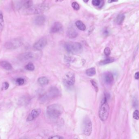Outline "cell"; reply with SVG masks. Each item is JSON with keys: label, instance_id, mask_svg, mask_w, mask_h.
I'll use <instances>...</instances> for the list:
<instances>
[{"label": "cell", "instance_id": "34", "mask_svg": "<svg viewBox=\"0 0 139 139\" xmlns=\"http://www.w3.org/2000/svg\"><path fill=\"white\" fill-rule=\"evenodd\" d=\"M118 0H108V2L109 3H112V2H117Z\"/></svg>", "mask_w": 139, "mask_h": 139}, {"label": "cell", "instance_id": "11", "mask_svg": "<svg viewBox=\"0 0 139 139\" xmlns=\"http://www.w3.org/2000/svg\"><path fill=\"white\" fill-rule=\"evenodd\" d=\"M103 78L106 83L110 84L114 81V77L112 74L109 72H107L103 75Z\"/></svg>", "mask_w": 139, "mask_h": 139}, {"label": "cell", "instance_id": "32", "mask_svg": "<svg viewBox=\"0 0 139 139\" xmlns=\"http://www.w3.org/2000/svg\"><path fill=\"white\" fill-rule=\"evenodd\" d=\"M49 139H63L64 138L60 136H52V137H50Z\"/></svg>", "mask_w": 139, "mask_h": 139}, {"label": "cell", "instance_id": "9", "mask_svg": "<svg viewBox=\"0 0 139 139\" xmlns=\"http://www.w3.org/2000/svg\"><path fill=\"white\" fill-rule=\"evenodd\" d=\"M41 113V110L40 109H33L31 112L28 115L27 120L28 122L33 121L40 115Z\"/></svg>", "mask_w": 139, "mask_h": 139}, {"label": "cell", "instance_id": "33", "mask_svg": "<svg viewBox=\"0 0 139 139\" xmlns=\"http://www.w3.org/2000/svg\"><path fill=\"white\" fill-rule=\"evenodd\" d=\"M135 78L136 79L138 80L139 79V72H137L135 74Z\"/></svg>", "mask_w": 139, "mask_h": 139}, {"label": "cell", "instance_id": "21", "mask_svg": "<svg viewBox=\"0 0 139 139\" xmlns=\"http://www.w3.org/2000/svg\"><path fill=\"white\" fill-rule=\"evenodd\" d=\"M49 93L50 95L52 96V97H54L58 94L59 91L55 87H51Z\"/></svg>", "mask_w": 139, "mask_h": 139}, {"label": "cell", "instance_id": "17", "mask_svg": "<svg viewBox=\"0 0 139 139\" xmlns=\"http://www.w3.org/2000/svg\"><path fill=\"white\" fill-rule=\"evenodd\" d=\"M76 25L77 27L80 30L85 31L86 29V26L81 21H76Z\"/></svg>", "mask_w": 139, "mask_h": 139}, {"label": "cell", "instance_id": "10", "mask_svg": "<svg viewBox=\"0 0 139 139\" xmlns=\"http://www.w3.org/2000/svg\"><path fill=\"white\" fill-rule=\"evenodd\" d=\"M34 54L32 52H26L21 53L18 56V59L22 61H28L34 58Z\"/></svg>", "mask_w": 139, "mask_h": 139}, {"label": "cell", "instance_id": "4", "mask_svg": "<svg viewBox=\"0 0 139 139\" xmlns=\"http://www.w3.org/2000/svg\"><path fill=\"white\" fill-rule=\"evenodd\" d=\"M64 47L68 52L74 54L80 53L83 51L82 46L79 42H67L65 44Z\"/></svg>", "mask_w": 139, "mask_h": 139}, {"label": "cell", "instance_id": "30", "mask_svg": "<svg viewBox=\"0 0 139 139\" xmlns=\"http://www.w3.org/2000/svg\"><path fill=\"white\" fill-rule=\"evenodd\" d=\"M92 3L94 6H99L100 3V0H93L92 1Z\"/></svg>", "mask_w": 139, "mask_h": 139}, {"label": "cell", "instance_id": "26", "mask_svg": "<svg viewBox=\"0 0 139 139\" xmlns=\"http://www.w3.org/2000/svg\"><path fill=\"white\" fill-rule=\"evenodd\" d=\"M133 118L135 120H139V111L137 110H135L133 112Z\"/></svg>", "mask_w": 139, "mask_h": 139}, {"label": "cell", "instance_id": "31", "mask_svg": "<svg viewBox=\"0 0 139 139\" xmlns=\"http://www.w3.org/2000/svg\"><path fill=\"white\" fill-rule=\"evenodd\" d=\"M3 86L4 89H5V90H7V89L9 88L10 85H9L8 82H5L4 83Z\"/></svg>", "mask_w": 139, "mask_h": 139}, {"label": "cell", "instance_id": "2", "mask_svg": "<svg viewBox=\"0 0 139 139\" xmlns=\"http://www.w3.org/2000/svg\"><path fill=\"white\" fill-rule=\"evenodd\" d=\"M48 9V7L44 4L32 5L28 8L24 9L23 13L26 15L36 14L45 12Z\"/></svg>", "mask_w": 139, "mask_h": 139}, {"label": "cell", "instance_id": "5", "mask_svg": "<svg viewBox=\"0 0 139 139\" xmlns=\"http://www.w3.org/2000/svg\"><path fill=\"white\" fill-rule=\"evenodd\" d=\"M23 44L20 38H16L9 40L5 43L4 46L7 50H15L20 47Z\"/></svg>", "mask_w": 139, "mask_h": 139}, {"label": "cell", "instance_id": "14", "mask_svg": "<svg viewBox=\"0 0 139 139\" xmlns=\"http://www.w3.org/2000/svg\"><path fill=\"white\" fill-rule=\"evenodd\" d=\"M67 35L70 38H74L78 35L77 32L72 27H69L67 31Z\"/></svg>", "mask_w": 139, "mask_h": 139}, {"label": "cell", "instance_id": "29", "mask_svg": "<svg viewBox=\"0 0 139 139\" xmlns=\"http://www.w3.org/2000/svg\"><path fill=\"white\" fill-rule=\"evenodd\" d=\"M91 83L95 88L96 91V92H98V85H97L96 82L94 80H91Z\"/></svg>", "mask_w": 139, "mask_h": 139}, {"label": "cell", "instance_id": "15", "mask_svg": "<svg viewBox=\"0 0 139 139\" xmlns=\"http://www.w3.org/2000/svg\"><path fill=\"white\" fill-rule=\"evenodd\" d=\"M0 66L2 68L8 71H10L12 69V66L11 64L7 61H1L0 62Z\"/></svg>", "mask_w": 139, "mask_h": 139}, {"label": "cell", "instance_id": "13", "mask_svg": "<svg viewBox=\"0 0 139 139\" xmlns=\"http://www.w3.org/2000/svg\"><path fill=\"white\" fill-rule=\"evenodd\" d=\"M46 21V18L43 15H40L37 16L34 18V23L37 25L41 26L45 23Z\"/></svg>", "mask_w": 139, "mask_h": 139}, {"label": "cell", "instance_id": "27", "mask_svg": "<svg viewBox=\"0 0 139 139\" xmlns=\"http://www.w3.org/2000/svg\"><path fill=\"white\" fill-rule=\"evenodd\" d=\"M72 6L73 8L74 9V10H79L80 9V6H79V4L76 2H73V3L72 4Z\"/></svg>", "mask_w": 139, "mask_h": 139}, {"label": "cell", "instance_id": "6", "mask_svg": "<svg viewBox=\"0 0 139 139\" xmlns=\"http://www.w3.org/2000/svg\"><path fill=\"white\" fill-rule=\"evenodd\" d=\"M92 130V122L88 116L85 117L83 122V131L84 134L86 136H90Z\"/></svg>", "mask_w": 139, "mask_h": 139}, {"label": "cell", "instance_id": "3", "mask_svg": "<svg viewBox=\"0 0 139 139\" xmlns=\"http://www.w3.org/2000/svg\"><path fill=\"white\" fill-rule=\"evenodd\" d=\"M109 106L107 102V98L105 97L102 100L99 107L98 115L102 121H105L109 116Z\"/></svg>", "mask_w": 139, "mask_h": 139}, {"label": "cell", "instance_id": "23", "mask_svg": "<svg viewBox=\"0 0 139 139\" xmlns=\"http://www.w3.org/2000/svg\"><path fill=\"white\" fill-rule=\"evenodd\" d=\"M25 68L27 70L30 71H33L35 69V66L33 63H29L26 65Z\"/></svg>", "mask_w": 139, "mask_h": 139}, {"label": "cell", "instance_id": "8", "mask_svg": "<svg viewBox=\"0 0 139 139\" xmlns=\"http://www.w3.org/2000/svg\"><path fill=\"white\" fill-rule=\"evenodd\" d=\"M47 44V39L45 37L42 38L34 44L33 48L36 50L40 51L46 46Z\"/></svg>", "mask_w": 139, "mask_h": 139}, {"label": "cell", "instance_id": "24", "mask_svg": "<svg viewBox=\"0 0 139 139\" xmlns=\"http://www.w3.org/2000/svg\"><path fill=\"white\" fill-rule=\"evenodd\" d=\"M24 82H25V81H24V79L22 78H21V77L18 78L16 80V83L19 86H21V85H24Z\"/></svg>", "mask_w": 139, "mask_h": 139}, {"label": "cell", "instance_id": "16", "mask_svg": "<svg viewBox=\"0 0 139 139\" xmlns=\"http://www.w3.org/2000/svg\"><path fill=\"white\" fill-rule=\"evenodd\" d=\"M38 82L42 86H44L48 84L49 80L46 77H41L38 79Z\"/></svg>", "mask_w": 139, "mask_h": 139}, {"label": "cell", "instance_id": "35", "mask_svg": "<svg viewBox=\"0 0 139 139\" xmlns=\"http://www.w3.org/2000/svg\"><path fill=\"white\" fill-rule=\"evenodd\" d=\"M83 0L85 2H87L89 1V0Z\"/></svg>", "mask_w": 139, "mask_h": 139}, {"label": "cell", "instance_id": "25", "mask_svg": "<svg viewBox=\"0 0 139 139\" xmlns=\"http://www.w3.org/2000/svg\"><path fill=\"white\" fill-rule=\"evenodd\" d=\"M33 5V2L31 0H29L27 1V2H26L24 4V9L28 8L29 7H30L31 6Z\"/></svg>", "mask_w": 139, "mask_h": 139}, {"label": "cell", "instance_id": "28", "mask_svg": "<svg viewBox=\"0 0 139 139\" xmlns=\"http://www.w3.org/2000/svg\"><path fill=\"white\" fill-rule=\"evenodd\" d=\"M104 53L107 56H109L111 53V50L109 47H106L104 50Z\"/></svg>", "mask_w": 139, "mask_h": 139}, {"label": "cell", "instance_id": "19", "mask_svg": "<svg viewBox=\"0 0 139 139\" xmlns=\"http://www.w3.org/2000/svg\"><path fill=\"white\" fill-rule=\"evenodd\" d=\"M125 16L123 14H120L116 17V23L118 25H121L125 19Z\"/></svg>", "mask_w": 139, "mask_h": 139}, {"label": "cell", "instance_id": "36", "mask_svg": "<svg viewBox=\"0 0 139 139\" xmlns=\"http://www.w3.org/2000/svg\"><path fill=\"white\" fill-rule=\"evenodd\" d=\"M59 0V1H63V0Z\"/></svg>", "mask_w": 139, "mask_h": 139}, {"label": "cell", "instance_id": "22", "mask_svg": "<svg viewBox=\"0 0 139 139\" xmlns=\"http://www.w3.org/2000/svg\"><path fill=\"white\" fill-rule=\"evenodd\" d=\"M4 27V20L2 12L0 10V29L2 30Z\"/></svg>", "mask_w": 139, "mask_h": 139}, {"label": "cell", "instance_id": "20", "mask_svg": "<svg viewBox=\"0 0 139 139\" xmlns=\"http://www.w3.org/2000/svg\"><path fill=\"white\" fill-rule=\"evenodd\" d=\"M86 75L88 76H93L96 74V70L94 67H91L86 70Z\"/></svg>", "mask_w": 139, "mask_h": 139}, {"label": "cell", "instance_id": "1", "mask_svg": "<svg viewBox=\"0 0 139 139\" xmlns=\"http://www.w3.org/2000/svg\"><path fill=\"white\" fill-rule=\"evenodd\" d=\"M63 107L59 104H53L49 105L46 109V114L49 118L57 119L63 113Z\"/></svg>", "mask_w": 139, "mask_h": 139}, {"label": "cell", "instance_id": "7", "mask_svg": "<svg viewBox=\"0 0 139 139\" xmlns=\"http://www.w3.org/2000/svg\"><path fill=\"white\" fill-rule=\"evenodd\" d=\"M64 82L67 86L71 87L74 85L75 81V74L70 71L67 73L64 77Z\"/></svg>", "mask_w": 139, "mask_h": 139}, {"label": "cell", "instance_id": "18", "mask_svg": "<svg viewBox=\"0 0 139 139\" xmlns=\"http://www.w3.org/2000/svg\"><path fill=\"white\" fill-rule=\"evenodd\" d=\"M114 61H115L114 58H107L106 59L101 61L99 62V64L100 65H105V64L113 63Z\"/></svg>", "mask_w": 139, "mask_h": 139}, {"label": "cell", "instance_id": "12", "mask_svg": "<svg viewBox=\"0 0 139 139\" xmlns=\"http://www.w3.org/2000/svg\"><path fill=\"white\" fill-rule=\"evenodd\" d=\"M63 28L62 25L59 22H55L51 27V33H57L62 30Z\"/></svg>", "mask_w": 139, "mask_h": 139}, {"label": "cell", "instance_id": "37", "mask_svg": "<svg viewBox=\"0 0 139 139\" xmlns=\"http://www.w3.org/2000/svg\"></svg>", "mask_w": 139, "mask_h": 139}]
</instances>
